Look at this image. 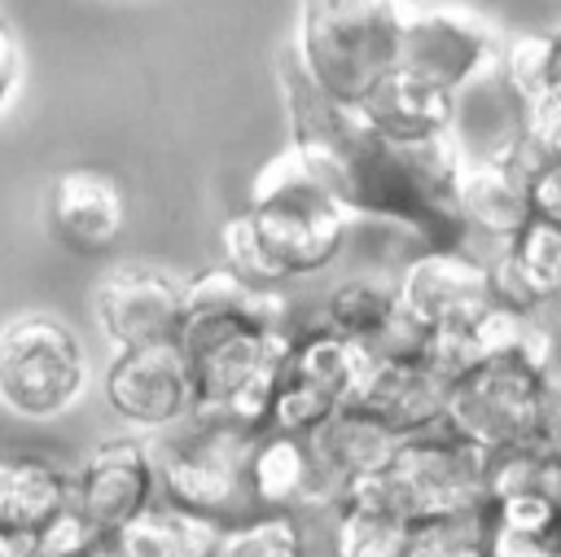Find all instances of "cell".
<instances>
[{"label": "cell", "instance_id": "obj_12", "mask_svg": "<svg viewBox=\"0 0 561 557\" xmlns=\"http://www.w3.org/2000/svg\"><path fill=\"white\" fill-rule=\"evenodd\" d=\"M96 325L114 346H145V342H171L184 325V281L145 268L123 263L101 276L96 285Z\"/></svg>", "mask_w": 561, "mask_h": 557}, {"label": "cell", "instance_id": "obj_13", "mask_svg": "<svg viewBox=\"0 0 561 557\" xmlns=\"http://www.w3.org/2000/svg\"><path fill=\"white\" fill-rule=\"evenodd\" d=\"M70 500L105 535V553H110V539L158 500L153 447H145L136 439H110V443L92 447L79 478L70 482Z\"/></svg>", "mask_w": 561, "mask_h": 557}, {"label": "cell", "instance_id": "obj_1", "mask_svg": "<svg viewBox=\"0 0 561 557\" xmlns=\"http://www.w3.org/2000/svg\"><path fill=\"white\" fill-rule=\"evenodd\" d=\"M276 70L289 110V145L355 219L399 224L421 246L469 241L456 206L465 158L451 132L390 136L373 127L359 105H342L324 88H316V79L298 66L294 48L280 57Z\"/></svg>", "mask_w": 561, "mask_h": 557}, {"label": "cell", "instance_id": "obj_25", "mask_svg": "<svg viewBox=\"0 0 561 557\" xmlns=\"http://www.w3.org/2000/svg\"><path fill=\"white\" fill-rule=\"evenodd\" d=\"M219 526L167 504V500H153L145 513H136L114 539H110V553H127V557H206L215 553L219 544Z\"/></svg>", "mask_w": 561, "mask_h": 557}, {"label": "cell", "instance_id": "obj_28", "mask_svg": "<svg viewBox=\"0 0 561 557\" xmlns=\"http://www.w3.org/2000/svg\"><path fill=\"white\" fill-rule=\"evenodd\" d=\"M307 544V518L294 509H254L250 518L232 522L219 544L215 557H302Z\"/></svg>", "mask_w": 561, "mask_h": 557}, {"label": "cell", "instance_id": "obj_4", "mask_svg": "<svg viewBox=\"0 0 561 557\" xmlns=\"http://www.w3.org/2000/svg\"><path fill=\"white\" fill-rule=\"evenodd\" d=\"M184 430L153 447L158 496L219 531L250 518V443L259 430L228 421L219 412H193L180 421Z\"/></svg>", "mask_w": 561, "mask_h": 557}, {"label": "cell", "instance_id": "obj_7", "mask_svg": "<svg viewBox=\"0 0 561 557\" xmlns=\"http://www.w3.org/2000/svg\"><path fill=\"white\" fill-rule=\"evenodd\" d=\"M539 377H543L539 368H530L522 360H508V355L478 360L473 368L451 377L443 425H451L456 434L473 439L486 452L526 443L535 434Z\"/></svg>", "mask_w": 561, "mask_h": 557}, {"label": "cell", "instance_id": "obj_32", "mask_svg": "<svg viewBox=\"0 0 561 557\" xmlns=\"http://www.w3.org/2000/svg\"><path fill=\"white\" fill-rule=\"evenodd\" d=\"M530 211L543 219H561V158L543 162L530 175Z\"/></svg>", "mask_w": 561, "mask_h": 557}, {"label": "cell", "instance_id": "obj_14", "mask_svg": "<svg viewBox=\"0 0 561 557\" xmlns=\"http://www.w3.org/2000/svg\"><path fill=\"white\" fill-rule=\"evenodd\" d=\"M447 386L451 382L443 373H434L421 360V351H412V355H377L373 351L346 403L373 412L399 439H408V434H421L443 421Z\"/></svg>", "mask_w": 561, "mask_h": 557}, {"label": "cell", "instance_id": "obj_22", "mask_svg": "<svg viewBox=\"0 0 561 557\" xmlns=\"http://www.w3.org/2000/svg\"><path fill=\"white\" fill-rule=\"evenodd\" d=\"M368 346L337 333L329 320L311 325V329H298L289 338V351H285V368H280V382H294V386H307V390H320L324 399L333 403H346L364 364H368Z\"/></svg>", "mask_w": 561, "mask_h": 557}, {"label": "cell", "instance_id": "obj_5", "mask_svg": "<svg viewBox=\"0 0 561 557\" xmlns=\"http://www.w3.org/2000/svg\"><path fill=\"white\" fill-rule=\"evenodd\" d=\"M399 0H298V66L342 105H359L399 57Z\"/></svg>", "mask_w": 561, "mask_h": 557}, {"label": "cell", "instance_id": "obj_24", "mask_svg": "<svg viewBox=\"0 0 561 557\" xmlns=\"http://www.w3.org/2000/svg\"><path fill=\"white\" fill-rule=\"evenodd\" d=\"M70 504V478L39 456L0 461V526L22 535L35 553V535Z\"/></svg>", "mask_w": 561, "mask_h": 557}, {"label": "cell", "instance_id": "obj_8", "mask_svg": "<svg viewBox=\"0 0 561 557\" xmlns=\"http://www.w3.org/2000/svg\"><path fill=\"white\" fill-rule=\"evenodd\" d=\"M486 461H491L486 447H478L473 439H465L438 421L421 434L399 439L386 474H390L399 500L408 504V513L425 518L438 509L486 500Z\"/></svg>", "mask_w": 561, "mask_h": 557}, {"label": "cell", "instance_id": "obj_26", "mask_svg": "<svg viewBox=\"0 0 561 557\" xmlns=\"http://www.w3.org/2000/svg\"><path fill=\"white\" fill-rule=\"evenodd\" d=\"M399 311H403V307H399V285H394V276H377V272L346 276V281H337V285L329 289V298H324V320H329L337 333L364 342L368 351L390 333V325L399 320Z\"/></svg>", "mask_w": 561, "mask_h": 557}, {"label": "cell", "instance_id": "obj_21", "mask_svg": "<svg viewBox=\"0 0 561 557\" xmlns=\"http://www.w3.org/2000/svg\"><path fill=\"white\" fill-rule=\"evenodd\" d=\"M364 118L390 136H434L456 123V92L421 79L408 66H390L359 101Z\"/></svg>", "mask_w": 561, "mask_h": 557}, {"label": "cell", "instance_id": "obj_2", "mask_svg": "<svg viewBox=\"0 0 561 557\" xmlns=\"http://www.w3.org/2000/svg\"><path fill=\"white\" fill-rule=\"evenodd\" d=\"M245 215L280 285L298 276H316L329 263H337L355 219L329 193V184L302 162L294 145H285L254 171L245 193Z\"/></svg>", "mask_w": 561, "mask_h": 557}, {"label": "cell", "instance_id": "obj_30", "mask_svg": "<svg viewBox=\"0 0 561 557\" xmlns=\"http://www.w3.org/2000/svg\"><path fill=\"white\" fill-rule=\"evenodd\" d=\"M35 553H53V557H61V553H105V535L83 518V509L70 500L39 535H35Z\"/></svg>", "mask_w": 561, "mask_h": 557}, {"label": "cell", "instance_id": "obj_27", "mask_svg": "<svg viewBox=\"0 0 561 557\" xmlns=\"http://www.w3.org/2000/svg\"><path fill=\"white\" fill-rule=\"evenodd\" d=\"M491 539H495L491 500H473L412 518L408 557H491Z\"/></svg>", "mask_w": 561, "mask_h": 557}, {"label": "cell", "instance_id": "obj_31", "mask_svg": "<svg viewBox=\"0 0 561 557\" xmlns=\"http://www.w3.org/2000/svg\"><path fill=\"white\" fill-rule=\"evenodd\" d=\"M535 443L561 452V373L548 368L539 377V399H535Z\"/></svg>", "mask_w": 561, "mask_h": 557}, {"label": "cell", "instance_id": "obj_33", "mask_svg": "<svg viewBox=\"0 0 561 557\" xmlns=\"http://www.w3.org/2000/svg\"><path fill=\"white\" fill-rule=\"evenodd\" d=\"M18 79H22V48H18V35L0 22V110L9 105Z\"/></svg>", "mask_w": 561, "mask_h": 557}, {"label": "cell", "instance_id": "obj_20", "mask_svg": "<svg viewBox=\"0 0 561 557\" xmlns=\"http://www.w3.org/2000/svg\"><path fill=\"white\" fill-rule=\"evenodd\" d=\"M491 285L500 303H513L526 311L561 298V219L530 215L526 228L495 250Z\"/></svg>", "mask_w": 561, "mask_h": 557}, {"label": "cell", "instance_id": "obj_3", "mask_svg": "<svg viewBox=\"0 0 561 557\" xmlns=\"http://www.w3.org/2000/svg\"><path fill=\"white\" fill-rule=\"evenodd\" d=\"M289 338L294 329L254 325L241 316H184L180 346L197 382L193 412H219L228 421L263 430L272 395L280 386Z\"/></svg>", "mask_w": 561, "mask_h": 557}, {"label": "cell", "instance_id": "obj_17", "mask_svg": "<svg viewBox=\"0 0 561 557\" xmlns=\"http://www.w3.org/2000/svg\"><path fill=\"white\" fill-rule=\"evenodd\" d=\"M333 548L346 557H408L412 513L399 500L386 469L351 478L342 500L329 513Z\"/></svg>", "mask_w": 561, "mask_h": 557}, {"label": "cell", "instance_id": "obj_19", "mask_svg": "<svg viewBox=\"0 0 561 557\" xmlns=\"http://www.w3.org/2000/svg\"><path fill=\"white\" fill-rule=\"evenodd\" d=\"M456 206L469 232L491 237V241H513L530 211V175L522 167H513L500 149L491 158L465 162L460 167V184H456Z\"/></svg>", "mask_w": 561, "mask_h": 557}, {"label": "cell", "instance_id": "obj_23", "mask_svg": "<svg viewBox=\"0 0 561 557\" xmlns=\"http://www.w3.org/2000/svg\"><path fill=\"white\" fill-rule=\"evenodd\" d=\"M184 316H241L254 325L289 329V298L285 285L250 281L232 263H215L184 281Z\"/></svg>", "mask_w": 561, "mask_h": 557}, {"label": "cell", "instance_id": "obj_9", "mask_svg": "<svg viewBox=\"0 0 561 557\" xmlns=\"http://www.w3.org/2000/svg\"><path fill=\"white\" fill-rule=\"evenodd\" d=\"M399 307L430 333V329H465L491 303V259L473 254L469 246H421L394 276Z\"/></svg>", "mask_w": 561, "mask_h": 557}, {"label": "cell", "instance_id": "obj_18", "mask_svg": "<svg viewBox=\"0 0 561 557\" xmlns=\"http://www.w3.org/2000/svg\"><path fill=\"white\" fill-rule=\"evenodd\" d=\"M250 491L259 509H294L302 518H329V496L307 434L263 425L250 443Z\"/></svg>", "mask_w": 561, "mask_h": 557}, {"label": "cell", "instance_id": "obj_34", "mask_svg": "<svg viewBox=\"0 0 561 557\" xmlns=\"http://www.w3.org/2000/svg\"><path fill=\"white\" fill-rule=\"evenodd\" d=\"M18 553H31V544L22 535H13V531L0 526V557H18Z\"/></svg>", "mask_w": 561, "mask_h": 557}, {"label": "cell", "instance_id": "obj_10", "mask_svg": "<svg viewBox=\"0 0 561 557\" xmlns=\"http://www.w3.org/2000/svg\"><path fill=\"white\" fill-rule=\"evenodd\" d=\"M495 57H500V39L478 13L430 4V9H403L399 18L394 66H408L438 88L460 92L473 75L495 66Z\"/></svg>", "mask_w": 561, "mask_h": 557}, {"label": "cell", "instance_id": "obj_16", "mask_svg": "<svg viewBox=\"0 0 561 557\" xmlns=\"http://www.w3.org/2000/svg\"><path fill=\"white\" fill-rule=\"evenodd\" d=\"M307 443H311V456H316V469H320V482L329 496V513H333V504L342 500L351 478L377 474L394 461L399 434L386 421H377L373 412H364L355 403H337L320 425L307 430Z\"/></svg>", "mask_w": 561, "mask_h": 557}, {"label": "cell", "instance_id": "obj_15", "mask_svg": "<svg viewBox=\"0 0 561 557\" xmlns=\"http://www.w3.org/2000/svg\"><path fill=\"white\" fill-rule=\"evenodd\" d=\"M127 224V202L114 175L92 167H70L48 189V228L75 254H101L118 241Z\"/></svg>", "mask_w": 561, "mask_h": 557}, {"label": "cell", "instance_id": "obj_6", "mask_svg": "<svg viewBox=\"0 0 561 557\" xmlns=\"http://www.w3.org/2000/svg\"><path fill=\"white\" fill-rule=\"evenodd\" d=\"M88 382V360L70 325L48 311H22L0 329V403L18 417L66 412Z\"/></svg>", "mask_w": 561, "mask_h": 557}, {"label": "cell", "instance_id": "obj_35", "mask_svg": "<svg viewBox=\"0 0 561 557\" xmlns=\"http://www.w3.org/2000/svg\"><path fill=\"white\" fill-rule=\"evenodd\" d=\"M552 88H561V26L552 31Z\"/></svg>", "mask_w": 561, "mask_h": 557}, {"label": "cell", "instance_id": "obj_29", "mask_svg": "<svg viewBox=\"0 0 561 557\" xmlns=\"http://www.w3.org/2000/svg\"><path fill=\"white\" fill-rule=\"evenodd\" d=\"M500 79L517 105L552 92V31H517L500 44Z\"/></svg>", "mask_w": 561, "mask_h": 557}, {"label": "cell", "instance_id": "obj_11", "mask_svg": "<svg viewBox=\"0 0 561 557\" xmlns=\"http://www.w3.org/2000/svg\"><path fill=\"white\" fill-rule=\"evenodd\" d=\"M105 403L131 425H180L193 417L197 382L180 338L118 346L105 368Z\"/></svg>", "mask_w": 561, "mask_h": 557}]
</instances>
